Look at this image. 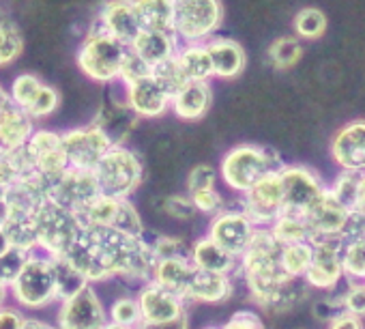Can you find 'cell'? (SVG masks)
<instances>
[{
    "mask_svg": "<svg viewBox=\"0 0 365 329\" xmlns=\"http://www.w3.org/2000/svg\"><path fill=\"white\" fill-rule=\"evenodd\" d=\"M224 329H264V323H262V316L256 310L243 308V310H237L224 323Z\"/></svg>",
    "mask_w": 365,
    "mask_h": 329,
    "instance_id": "681fc988",
    "label": "cell"
},
{
    "mask_svg": "<svg viewBox=\"0 0 365 329\" xmlns=\"http://www.w3.org/2000/svg\"><path fill=\"white\" fill-rule=\"evenodd\" d=\"M9 295L20 310L39 312L54 303H61L56 260L48 254L33 252L22 271L9 286Z\"/></svg>",
    "mask_w": 365,
    "mask_h": 329,
    "instance_id": "3957f363",
    "label": "cell"
},
{
    "mask_svg": "<svg viewBox=\"0 0 365 329\" xmlns=\"http://www.w3.org/2000/svg\"><path fill=\"white\" fill-rule=\"evenodd\" d=\"M341 237H327L314 241V263L303 278L307 288L335 293L346 280L341 265Z\"/></svg>",
    "mask_w": 365,
    "mask_h": 329,
    "instance_id": "4fadbf2b",
    "label": "cell"
},
{
    "mask_svg": "<svg viewBox=\"0 0 365 329\" xmlns=\"http://www.w3.org/2000/svg\"><path fill=\"white\" fill-rule=\"evenodd\" d=\"M135 297L142 310V325H170L190 316V303L185 299L153 280L142 284Z\"/></svg>",
    "mask_w": 365,
    "mask_h": 329,
    "instance_id": "5bb4252c",
    "label": "cell"
},
{
    "mask_svg": "<svg viewBox=\"0 0 365 329\" xmlns=\"http://www.w3.org/2000/svg\"><path fill=\"white\" fill-rule=\"evenodd\" d=\"M108 316L110 320L120 325L142 327V310L135 295H118L116 299H112V303L108 305Z\"/></svg>",
    "mask_w": 365,
    "mask_h": 329,
    "instance_id": "74e56055",
    "label": "cell"
},
{
    "mask_svg": "<svg viewBox=\"0 0 365 329\" xmlns=\"http://www.w3.org/2000/svg\"><path fill=\"white\" fill-rule=\"evenodd\" d=\"M222 0H174V35L182 44H209L224 26Z\"/></svg>",
    "mask_w": 365,
    "mask_h": 329,
    "instance_id": "8992f818",
    "label": "cell"
},
{
    "mask_svg": "<svg viewBox=\"0 0 365 329\" xmlns=\"http://www.w3.org/2000/svg\"><path fill=\"white\" fill-rule=\"evenodd\" d=\"M161 209H163L165 216H170V218H174L178 222H194L200 216L198 209L194 207L190 194H174V196L163 198Z\"/></svg>",
    "mask_w": 365,
    "mask_h": 329,
    "instance_id": "b9f144b4",
    "label": "cell"
},
{
    "mask_svg": "<svg viewBox=\"0 0 365 329\" xmlns=\"http://www.w3.org/2000/svg\"><path fill=\"white\" fill-rule=\"evenodd\" d=\"M190 258L198 269L220 273V275H232L235 278V273L241 269V260L235 254H230L226 248H222L217 241H213L209 235L192 241Z\"/></svg>",
    "mask_w": 365,
    "mask_h": 329,
    "instance_id": "cb8c5ba5",
    "label": "cell"
},
{
    "mask_svg": "<svg viewBox=\"0 0 365 329\" xmlns=\"http://www.w3.org/2000/svg\"><path fill=\"white\" fill-rule=\"evenodd\" d=\"M101 194L112 198H131L144 181L142 157L125 146L114 144L93 171Z\"/></svg>",
    "mask_w": 365,
    "mask_h": 329,
    "instance_id": "5b68a950",
    "label": "cell"
},
{
    "mask_svg": "<svg viewBox=\"0 0 365 329\" xmlns=\"http://www.w3.org/2000/svg\"><path fill=\"white\" fill-rule=\"evenodd\" d=\"M359 179H361V175H356V173H341V171H339V175L335 177V181L329 186V192H331L339 203H344L348 209H352V207H354V198H356Z\"/></svg>",
    "mask_w": 365,
    "mask_h": 329,
    "instance_id": "ee69618b",
    "label": "cell"
},
{
    "mask_svg": "<svg viewBox=\"0 0 365 329\" xmlns=\"http://www.w3.org/2000/svg\"><path fill=\"white\" fill-rule=\"evenodd\" d=\"M190 198H192L194 207L198 209V213L205 216V218H211V220L215 216H220L222 211L228 209L226 198H224V194L217 188L202 190V192H194V194H190Z\"/></svg>",
    "mask_w": 365,
    "mask_h": 329,
    "instance_id": "60d3db41",
    "label": "cell"
},
{
    "mask_svg": "<svg viewBox=\"0 0 365 329\" xmlns=\"http://www.w3.org/2000/svg\"><path fill=\"white\" fill-rule=\"evenodd\" d=\"M217 183H220V171L213 168L211 163H198L187 175V194L217 188Z\"/></svg>",
    "mask_w": 365,
    "mask_h": 329,
    "instance_id": "f6af8a7d",
    "label": "cell"
},
{
    "mask_svg": "<svg viewBox=\"0 0 365 329\" xmlns=\"http://www.w3.org/2000/svg\"><path fill=\"white\" fill-rule=\"evenodd\" d=\"M258 228H269L286 211V194L279 171L267 175L252 192L241 196L239 205Z\"/></svg>",
    "mask_w": 365,
    "mask_h": 329,
    "instance_id": "8fae6325",
    "label": "cell"
},
{
    "mask_svg": "<svg viewBox=\"0 0 365 329\" xmlns=\"http://www.w3.org/2000/svg\"><path fill=\"white\" fill-rule=\"evenodd\" d=\"M329 153L341 173H365V118L344 123L329 142Z\"/></svg>",
    "mask_w": 365,
    "mask_h": 329,
    "instance_id": "2e32d148",
    "label": "cell"
},
{
    "mask_svg": "<svg viewBox=\"0 0 365 329\" xmlns=\"http://www.w3.org/2000/svg\"><path fill=\"white\" fill-rule=\"evenodd\" d=\"M312 263H314V243H312V241L282 246L279 265H282V271H284L288 278H292V280H303V278L307 275Z\"/></svg>",
    "mask_w": 365,
    "mask_h": 329,
    "instance_id": "4dcf8cb0",
    "label": "cell"
},
{
    "mask_svg": "<svg viewBox=\"0 0 365 329\" xmlns=\"http://www.w3.org/2000/svg\"><path fill=\"white\" fill-rule=\"evenodd\" d=\"M35 228H37L39 252L48 254L52 258L65 256L67 250L78 241V237L84 231L76 211H71L50 198L37 209Z\"/></svg>",
    "mask_w": 365,
    "mask_h": 329,
    "instance_id": "52a82bcc",
    "label": "cell"
},
{
    "mask_svg": "<svg viewBox=\"0 0 365 329\" xmlns=\"http://www.w3.org/2000/svg\"><path fill=\"white\" fill-rule=\"evenodd\" d=\"M24 52V35L11 20H0V69L14 65Z\"/></svg>",
    "mask_w": 365,
    "mask_h": 329,
    "instance_id": "d590c367",
    "label": "cell"
},
{
    "mask_svg": "<svg viewBox=\"0 0 365 329\" xmlns=\"http://www.w3.org/2000/svg\"><path fill=\"white\" fill-rule=\"evenodd\" d=\"M284 159L277 151L254 142H241L228 148L220 161V181L235 194L245 196L267 175L279 171Z\"/></svg>",
    "mask_w": 365,
    "mask_h": 329,
    "instance_id": "7a4b0ae2",
    "label": "cell"
},
{
    "mask_svg": "<svg viewBox=\"0 0 365 329\" xmlns=\"http://www.w3.org/2000/svg\"><path fill=\"white\" fill-rule=\"evenodd\" d=\"M48 82H43L37 74H20L9 88L11 95V106L20 108L22 112H31V108L37 103L39 95L43 93Z\"/></svg>",
    "mask_w": 365,
    "mask_h": 329,
    "instance_id": "d6a6232c",
    "label": "cell"
},
{
    "mask_svg": "<svg viewBox=\"0 0 365 329\" xmlns=\"http://www.w3.org/2000/svg\"><path fill=\"white\" fill-rule=\"evenodd\" d=\"M140 329H190V316L178 323H170V325H142Z\"/></svg>",
    "mask_w": 365,
    "mask_h": 329,
    "instance_id": "11a10c76",
    "label": "cell"
},
{
    "mask_svg": "<svg viewBox=\"0 0 365 329\" xmlns=\"http://www.w3.org/2000/svg\"><path fill=\"white\" fill-rule=\"evenodd\" d=\"M9 250H14V246H11V241H9V237H7L5 228L0 226V258H3Z\"/></svg>",
    "mask_w": 365,
    "mask_h": 329,
    "instance_id": "9f6ffc18",
    "label": "cell"
},
{
    "mask_svg": "<svg viewBox=\"0 0 365 329\" xmlns=\"http://www.w3.org/2000/svg\"><path fill=\"white\" fill-rule=\"evenodd\" d=\"M46 190H48L50 201H54L76 213L101 194L99 183L93 173L73 171V168L65 171L63 175L46 179Z\"/></svg>",
    "mask_w": 365,
    "mask_h": 329,
    "instance_id": "9a60e30c",
    "label": "cell"
},
{
    "mask_svg": "<svg viewBox=\"0 0 365 329\" xmlns=\"http://www.w3.org/2000/svg\"><path fill=\"white\" fill-rule=\"evenodd\" d=\"M153 76L170 91L172 97L190 82V78L185 76V71H182V67H180V63H178L176 56L170 59V61H165V63H161V65H157L153 69Z\"/></svg>",
    "mask_w": 365,
    "mask_h": 329,
    "instance_id": "f35d334b",
    "label": "cell"
},
{
    "mask_svg": "<svg viewBox=\"0 0 365 329\" xmlns=\"http://www.w3.org/2000/svg\"><path fill=\"white\" fill-rule=\"evenodd\" d=\"M341 265L346 282H365V237L341 239Z\"/></svg>",
    "mask_w": 365,
    "mask_h": 329,
    "instance_id": "8d00e7d4",
    "label": "cell"
},
{
    "mask_svg": "<svg viewBox=\"0 0 365 329\" xmlns=\"http://www.w3.org/2000/svg\"><path fill=\"white\" fill-rule=\"evenodd\" d=\"M213 103V88L209 82H187L174 97L170 112L187 123L202 121Z\"/></svg>",
    "mask_w": 365,
    "mask_h": 329,
    "instance_id": "603a6c76",
    "label": "cell"
},
{
    "mask_svg": "<svg viewBox=\"0 0 365 329\" xmlns=\"http://www.w3.org/2000/svg\"><path fill=\"white\" fill-rule=\"evenodd\" d=\"M273 237L282 243V246H290V243H303V241H312L314 243V233L307 224V220L303 216L284 211L271 226Z\"/></svg>",
    "mask_w": 365,
    "mask_h": 329,
    "instance_id": "f546056e",
    "label": "cell"
},
{
    "mask_svg": "<svg viewBox=\"0 0 365 329\" xmlns=\"http://www.w3.org/2000/svg\"><path fill=\"white\" fill-rule=\"evenodd\" d=\"M103 329H140V327H131V325H120V323H114V320H108Z\"/></svg>",
    "mask_w": 365,
    "mask_h": 329,
    "instance_id": "91938a15",
    "label": "cell"
},
{
    "mask_svg": "<svg viewBox=\"0 0 365 329\" xmlns=\"http://www.w3.org/2000/svg\"><path fill=\"white\" fill-rule=\"evenodd\" d=\"M35 123L37 121L11 103L0 112V157H9L11 153L24 148L37 131Z\"/></svg>",
    "mask_w": 365,
    "mask_h": 329,
    "instance_id": "7402d4cb",
    "label": "cell"
},
{
    "mask_svg": "<svg viewBox=\"0 0 365 329\" xmlns=\"http://www.w3.org/2000/svg\"><path fill=\"white\" fill-rule=\"evenodd\" d=\"M11 246L22 252H39L37 241V228H35V216H7L3 224Z\"/></svg>",
    "mask_w": 365,
    "mask_h": 329,
    "instance_id": "1f68e13d",
    "label": "cell"
},
{
    "mask_svg": "<svg viewBox=\"0 0 365 329\" xmlns=\"http://www.w3.org/2000/svg\"><path fill=\"white\" fill-rule=\"evenodd\" d=\"M207 48H209V54H211V61H213L215 78H220V80H237L245 71L247 56H245L243 46L237 39L217 35L207 44Z\"/></svg>",
    "mask_w": 365,
    "mask_h": 329,
    "instance_id": "d4e9b609",
    "label": "cell"
},
{
    "mask_svg": "<svg viewBox=\"0 0 365 329\" xmlns=\"http://www.w3.org/2000/svg\"><path fill=\"white\" fill-rule=\"evenodd\" d=\"M129 50L155 69L157 65L178 54L180 41L170 31H142L140 37L129 46Z\"/></svg>",
    "mask_w": 365,
    "mask_h": 329,
    "instance_id": "484cf974",
    "label": "cell"
},
{
    "mask_svg": "<svg viewBox=\"0 0 365 329\" xmlns=\"http://www.w3.org/2000/svg\"><path fill=\"white\" fill-rule=\"evenodd\" d=\"M125 103L138 118H159L172 108L170 91L155 78L148 76L140 82L123 86Z\"/></svg>",
    "mask_w": 365,
    "mask_h": 329,
    "instance_id": "d6986e66",
    "label": "cell"
},
{
    "mask_svg": "<svg viewBox=\"0 0 365 329\" xmlns=\"http://www.w3.org/2000/svg\"><path fill=\"white\" fill-rule=\"evenodd\" d=\"M194 271H196V265L192 263L190 256L159 258L155 265V271H153V282H157L159 286L182 297Z\"/></svg>",
    "mask_w": 365,
    "mask_h": 329,
    "instance_id": "4316f807",
    "label": "cell"
},
{
    "mask_svg": "<svg viewBox=\"0 0 365 329\" xmlns=\"http://www.w3.org/2000/svg\"><path fill=\"white\" fill-rule=\"evenodd\" d=\"M344 312L365 320V282H348L346 290L339 293Z\"/></svg>",
    "mask_w": 365,
    "mask_h": 329,
    "instance_id": "7dc6e473",
    "label": "cell"
},
{
    "mask_svg": "<svg viewBox=\"0 0 365 329\" xmlns=\"http://www.w3.org/2000/svg\"><path fill=\"white\" fill-rule=\"evenodd\" d=\"M153 252L159 258H174V256H190L192 254V243H187L180 237H172V235H159L150 241Z\"/></svg>",
    "mask_w": 365,
    "mask_h": 329,
    "instance_id": "7bdbcfd3",
    "label": "cell"
},
{
    "mask_svg": "<svg viewBox=\"0 0 365 329\" xmlns=\"http://www.w3.org/2000/svg\"><path fill=\"white\" fill-rule=\"evenodd\" d=\"M56 260V280H58V293H61V301L76 295L78 290H82L88 282L80 275V271L76 267H71L65 258H54Z\"/></svg>",
    "mask_w": 365,
    "mask_h": 329,
    "instance_id": "ab89813d",
    "label": "cell"
},
{
    "mask_svg": "<svg viewBox=\"0 0 365 329\" xmlns=\"http://www.w3.org/2000/svg\"><path fill=\"white\" fill-rule=\"evenodd\" d=\"M26 314L18 305H0V329H24Z\"/></svg>",
    "mask_w": 365,
    "mask_h": 329,
    "instance_id": "f907efd6",
    "label": "cell"
},
{
    "mask_svg": "<svg viewBox=\"0 0 365 329\" xmlns=\"http://www.w3.org/2000/svg\"><path fill=\"white\" fill-rule=\"evenodd\" d=\"M176 59L190 82H209L211 78H215L207 44H182Z\"/></svg>",
    "mask_w": 365,
    "mask_h": 329,
    "instance_id": "83f0119b",
    "label": "cell"
},
{
    "mask_svg": "<svg viewBox=\"0 0 365 329\" xmlns=\"http://www.w3.org/2000/svg\"><path fill=\"white\" fill-rule=\"evenodd\" d=\"M256 233H258V226L241 207H235V209L228 207L226 211H222L209 222L207 235L241 260L245 252L250 250Z\"/></svg>",
    "mask_w": 365,
    "mask_h": 329,
    "instance_id": "7c38bea8",
    "label": "cell"
},
{
    "mask_svg": "<svg viewBox=\"0 0 365 329\" xmlns=\"http://www.w3.org/2000/svg\"><path fill=\"white\" fill-rule=\"evenodd\" d=\"M327 329H365V325H363V318L348 314V312H339L327 323Z\"/></svg>",
    "mask_w": 365,
    "mask_h": 329,
    "instance_id": "816d5d0a",
    "label": "cell"
},
{
    "mask_svg": "<svg viewBox=\"0 0 365 329\" xmlns=\"http://www.w3.org/2000/svg\"><path fill=\"white\" fill-rule=\"evenodd\" d=\"M16 181V173L9 166V161L5 157H0V198L5 196V192L9 190V186Z\"/></svg>",
    "mask_w": 365,
    "mask_h": 329,
    "instance_id": "f5cc1de1",
    "label": "cell"
},
{
    "mask_svg": "<svg viewBox=\"0 0 365 329\" xmlns=\"http://www.w3.org/2000/svg\"><path fill=\"white\" fill-rule=\"evenodd\" d=\"M63 144H65L67 159H69V168L93 173L97 168V163L103 159V155L116 142L101 125L93 121V123L78 125V127L63 131Z\"/></svg>",
    "mask_w": 365,
    "mask_h": 329,
    "instance_id": "ba28073f",
    "label": "cell"
},
{
    "mask_svg": "<svg viewBox=\"0 0 365 329\" xmlns=\"http://www.w3.org/2000/svg\"><path fill=\"white\" fill-rule=\"evenodd\" d=\"M202 329H224V325H207V327H202Z\"/></svg>",
    "mask_w": 365,
    "mask_h": 329,
    "instance_id": "94428289",
    "label": "cell"
},
{
    "mask_svg": "<svg viewBox=\"0 0 365 329\" xmlns=\"http://www.w3.org/2000/svg\"><path fill=\"white\" fill-rule=\"evenodd\" d=\"M108 320V308L93 284L63 299L56 310V325L61 329H103Z\"/></svg>",
    "mask_w": 365,
    "mask_h": 329,
    "instance_id": "30bf717a",
    "label": "cell"
},
{
    "mask_svg": "<svg viewBox=\"0 0 365 329\" xmlns=\"http://www.w3.org/2000/svg\"><path fill=\"white\" fill-rule=\"evenodd\" d=\"M144 31L174 33V0H133Z\"/></svg>",
    "mask_w": 365,
    "mask_h": 329,
    "instance_id": "f1b7e54d",
    "label": "cell"
},
{
    "mask_svg": "<svg viewBox=\"0 0 365 329\" xmlns=\"http://www.w3.org/2000/svg\"><path fill=\"white\" fill-rule=\"evenodd\" d=\"M9 103H11V95H9V91L3 84H0V112H3Z\"/></svg>",
    "mask_w": 365,
    "mask_h": 329,
    "instance_id": "6f0895ef",
    "label": "cell"
},
{
    "mask_svg": "<svg viewBox=\"0 0 365 329\" xmlns=\"http://www.w3.org/2000/svg\"><path fill=\"white\" fill-rule=\"evenodd\" d=\"M26 151L35 163L37 175L43 179H50L69 171V159L65 153V144H63V131L37 127L31 142L26 144Z\"/></svg>",
    "mask_w": 365,
    "mask_h": 329,
    "instance_id": "ac0fdd59",
    "label": "cell"
},
{
    "mask_svg": "<svg viewBox=\"0 0 365 329\" xmlns=\"http://www.w3.org/2000/svg\"><path fill=\"white\" fill-rule=\"evenodd\" d=\"M127 52L129 48L125 44L91 26L76 52V63L91 82L118 84L120 67H123Z\"/></svg>",
    "mask_w": 365,
    "mask_h": 329,
    "instance_id": "277c9868",
    "label": "cell"
},
{
    "mask_svg": "<svg viewBox=\"0 0 365 329\" xmlns=\"http://www.w3.org/2000/svg\"><path fill=\"white\" fill-rule=\"evenodd\" d=\"M29 252L22 250H9L3 258H0V280H3L7 286H11V282L18 278V273L22 271L24 263L29 260Z\"/></svg>",
    "mask_w": 365,
    "mask_h": 329,
    "instance_id": "c3c4849f",
    "label": "cell"
},
{
    "mask_svg": "<svg viewBox=\"0 0 365 329\" xmlns=\"http://www.w3.org/2000/svg\"><path fill=\"white\" fill-rule=\"evenodd\" d=\"M267 59L271 63L273 69L277 71H288L294 65H299V61L303 59V44L297 37H277L275 41H271L269 50H267Z\"/></svg>",
    "mask_w": 365,
    "mask_h": 329,
    "instance_id": "836d02e7",
    "label": "cell"
},
{
    "mask_svg": "<svg viewBox=\"0 0 365 329\" xmlns=\"http://www.w3.org/2000/svg\"><path fill=\"white\" fill-rule=\"evenodd\" d=\"M232 295H235V278L232 275H220V273L202 271L196 267L182 299H185L190 305L192 303L220 305V303H226Z\"/></svg>",
    "mask_w": 365,
    "mask_h": 329,
    "instance_id": "44dd1931",
    "label": "cell"
},
{
    "mask_svg": "<svg viewBox=\"0 0 365 329\" xmlns=\"http://www.w3.org/2000/svg\"><path fill=\"white\" fill-rule=\"evenodd\" d=\"M301 329H303V327H301Z\"/></svg>",
    "mask_w": 365,
    "mask_h": 329,
    "instance_id": "6125c7cd",
    "label": "cell"
},
{
    "mask_svg": "<svg viewBox=\"0 0 365 329\" xmlns=\"http://www.w3.org/2000/svg\"><path fill=\"white\" fill-rule=\"evenodd\" d=\"M7 297H9V286L3 280H0V305H5Z\"/></svg>",
    "mask_w": 365,
    "mask_h": 329,
    "instance_id": "680465c9",
    "label": "cell"
},
{
    "mask_svg": "<svg viewBox=\"0 0 365 329\" xmlns=\"http://www.w3.org/2000/svg\"><path fill=\"white\" fill-rule=\"evenodd\" d=\"M65 258L88 284L127 280L146 284L153 280L157 256L146 237H131L114 228H84Z\"/></svg>",
    "mask_w": 365,
    "mask_h": 329,
    "instance_id": "6da1fadb",
    "label": "cell"
},
{
    "mask_svg": "<svg viewBox=\"0 0 365 329\" xmlns=\"http://www.w3.org/2000/svg\"><path fill=\"white\" fill-rule=\"evenodd\" d=\"M303 218L307 220L314 233V241L327 239V237H341L348 226L350 209L327 190V194Z\"/></svg>",
    "mask_w": 365,
    "mask_h": 329,
    "instance_id": "ffe728a7",
    "label": "cell"
},
{
    "mask_svg": "<svg viewBox=\"0 0 365 329\" xmlns=\"http://www.w3.org/2000/svg\"><path fill=\"white\" fill-rule=\"evenodd\" d=\"M153 76V67L148 63H144L138 54H133L131 50L127 52L125 61H123V67H120V78H118V84L120 86H129L133 82H140L144 78Z\"/></svg>",
    "mask_w": 365,
    "mask_h": 329,
    "instance_id": "bcb514c9",
    "label": "cell"
},
{
    "mask_svg": "<svg viewBox=\"0 0 365 329\" xmlns=\"http://www.w3.org/2000/svg\"><path fill=\"white\" fill-rule=\"evenodd\" d=\"M279 175L286 194V211L297 216H305L329 190L324 179L305 163H284Z\"/></svg>",
    "mask_w": 365,
    "mask_h": 329,
    "instance_id": "9c48e42d",
    "label": "cell"
},
{
    "mask_svg": "<svg viewBox=\"0 0 365 329\" xmlns=\"http://www.w3.org/2000/svg\"><path fill=\"white\" fill-rule=\"evenodd\" d=\"M350 211H359L365 216V173L359 179V188H356V198H354V207Z\"/></svg>",
    "mask_w": 365,
    "mask_h": 329,
    "instance_id": "db71d44e",
    "label": "cell"
},
{
    "mask_svg": "<svg viewBox=\"0 0 365 329\" xmlns=\"http://www.w3.org/2000/svg\"><path fill=\"white\" fill-rule=\"evenodd\" d=\"M327 26H329V20H327L324 11L318 7H303L292 20L294 37L299 41H316V39L324 37Z\"/></svg>",
    "mask_w": 365,
    "mask_h": 329,
    "instance_id": "e575fe53",
    "label": "cell"
},
{
    "mask_svg": "<svg viewBox=\"0 0 365 329\" xmlns=\"http://www.w3.org/2000/svg\"><path fill=\"white\" fill-rule=\"evenodd\" d=\"M91 26L108 33L110 37L125 44L127 48L144 31L142 22L138 18L133 0H106V3H101L99 11L95 14Z\"/></svg>",
    "mask_w": 365,
    "mask_h": 329,
    "instance_id": "e0dca14e",
    "label": "cell"
}]
</instances>
